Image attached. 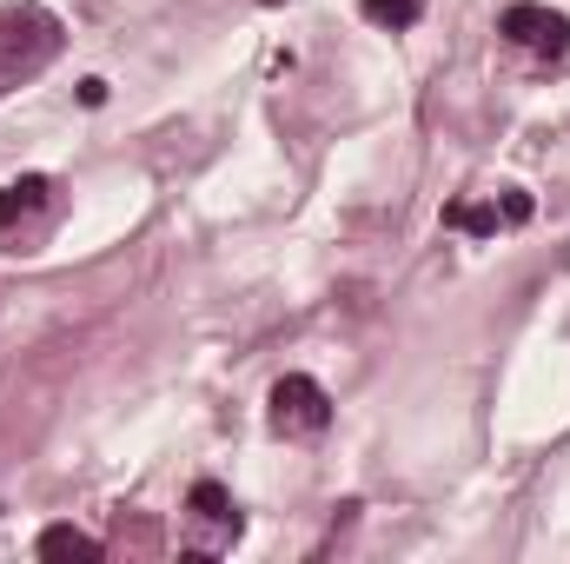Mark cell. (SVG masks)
I'll return each instance as SVG.
<instances>
[{
    "label": "cell",
    "instance_id": "5",
    "mask_svg": "<svg viewBox=\"0 0 570 564\" xmlns=\"http://www.w3.org/2000/svg\"><path fill=\"white\" fill-rule=\"evenodd\" d=\"M186 512L206 518V525H219V532H239V505H233V492H226L219 478H199L193 498H186Z\"/></svg>",
    "mask_w": 570,
    "mask_h": 564
},
{
    "label": "cell",
    "instance_id": "6",
    "mask_svg": "<svg viewBox=\"0 0 570 564\" xmlns=\"http://www.w3.org/2000/svg\"><path fill=\"white\" fill-rule=\"evenodd\" d=\"M33 552H40V558H100V538L80 532V525H47Z\"/></svg>",
    "mask_w": 570,
    "mask_h": 564
},
{
    "label": "cell",
    "instance_id": "9",
    "mask_svg": "<svg viewBox=\"0 0 570 564\" xmlns=\"http://www.w3.org/2000/svg\"><path fill=\"white\" fill-rule=\"evenodd\" d=\"M498 213H504V226H524L538 206H531V193H504V200H498Z\"/></svg>",
    "mask_w": 570,
    "mask_h": 564
},
{
    "label": "cell",
    "instance_id": "2",
    "mask_svg": "<svg viewBox=\"0 0 570 564\" xmlns=\"http://www.w3.org/2000/svg\"><path fill=\"white\" fill-rule=\"evenodd\" d=\"M498 33L511 47H524V54H544V60H564L570 54V20L558 7H538V0H511L504 20H498Z\"/></svg>",
    "mask_w": 570,
    "mask_h": 564
},
{
    "label": "cell",
    "instance_id": "7",
    "mask_svg": "<svg viewBox=\"0 0 570 564\" xmlns=\"http://www.w3.org/2000/svg\"><path fill=\"white\" fill-rule=\"evenodd\" d=\"M444 226H451V233H478V240H491V233L504 226V213H498V206H464V200H451V206H444Z\"/></svg>",
    "mask_w": 570,
    "mask_h": 564
},
{
    "label": "cell",
    "instance_id": "4",
    "mask_svg": "<svg viewBox=\"0 0 570 564\" xmlns=\"http://www.w3.org/2000/svg\"><path fill=\"white\" fill-rule=\"evenodd\" d=\"M47 193H53V179H47V173H20V179H7V186H0V233H7V226H20L27 213H40V206H47Z\"/></svg>",
    "mask_w": 570,
    "mask_h": 564
},
{
    "label": "cell",
    "instance_id": "1",
    "mask_svg": "<svg viewBox=\"0 0 570 564\" xmlns=\"http://www.w3.org/2000/svg\"><path fill=\"white\" fill-rule=\"evenodd\" d=\"M53 54H60V20L47 7H33V0L0 7V94L33 80Z\"/></svg>",
    "mask_w": 570,
    "mask_h": 564
},
{
    "label": "cell",
    "instance_id": "10",
    "mask_svg": "<svg viewBox=\"0 0 570 564\" xmlns=\"http://www.w3.org/2000/svg\"><path fill=\"white\" fill-rule=\"evenodd\" d=\"M80 107H107V80H80Z\"/></svg>",
    "mask_w": 570,
    "mask_h": 564
},
{
    "label": "cell",
    "instance_id": "8",
    "mask_svg": "<svg viewBox=\"0 0 570 564\" xmlns=\"http://www.w3.org/2000/svg\"><path fill=\"white\" fill-rule=\"evenodd\" d=\"M365 20H372V27L405 33V27H419V20H425V0H365Z\"/></svg>",
    "mask_w": 570,
    "mask_h": 564
},
{
    "label": "cell",
    "instance_id": "3",
    "mask_svg": "<svg viewBox=\"0 0 570 564\" xmlns=\"http://www.w3.org/2000/svg\"><path fill=\"white\" fill-rule=\"evenodd\" d=\"M325 425H332L325 386L305 379V372H285L279 386H273V431H285V438H312V431H325Z\"/></svg>",
    "mask_w": 570,
    "mask_h": 564
}]
</instances>
